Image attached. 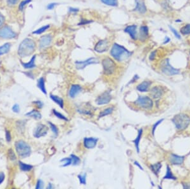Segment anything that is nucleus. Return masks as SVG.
Wrapping results in <instances>:
<instances>
[{
  "mask_svg": "<svg viewBox=\"0 0 190 189\" xmlns=\"http://www.w3.org/2000/svg\"><path fill=\"white\" fill-rule=\"evenodd\" d=\"M11 45L10 43H6L0 47V56L6 54L9 52Z\"/></svg>",
  "mask_w": 190,
  "mask_h": 189,
  "instance_id": "27",
  "label": "nucleus"
},
{
  "mask_svg": "<svg viewBox=\"0 0 190 189\" xmlns=\"http://www.w3.org/2000/svg\"><path fill=\"white\" fill-rule=\"evenodd\" d=\"M172 121L177 129L183 131L186 129L189 125L190 117L186 114L179 113L174 116L172 119Z\"/></svg>",
  "mask_w": 190,
  "mask_h": 189,
  "instance_id": "3",
  "label": "nucleus"
},
{
  "mask_svg": "<svg viewBox=\"0 0 190 189\" xmlns=\"http://www.w3.org/2000/svg\"><path fill=\"white\" fill-rule=\"evenodd\" d=\"M31 1H32V0H23V1H22L19 4V10L20 11H22L24 9V8L26 6L27 4L30 3Z\"/></svg>",
  "mask_w": 190,
  "mask_h": 189,
  "instance_id": "36",
  "label": "nucleus"
},
{
  "mask_svg": "<svg viewBox=\"0 0 190 189\" xmlns=\"http://www.w3.org/2000/svg\"><path fill=\"white\" fill-rule=\"evenodd\" d=\"M60 162L63 163V165H61V167H67L72 164V159L70 158H64L60 160Z\"/></svg>",
  "mask_w": 190,
  "mask_h": 189,
  "instance_id": "35",
  "label": "nucleus"
},
{
  "mask_svg": "<svg viewBox=\"0 0 190 189\" xmlns=\"http://www.w3.org/2000/svg\"><path fill=\"white\" fill-rule=\"evenodd\" d=\"M52 42V36L51 35H46L41 36L39 41V47L40 48H45L49 46Z\"/></svg>",
  "mask_w": 190,
  "mask_h": 189,
  "instance_id": "15",
  "label": "nucleus"
},
{
  "mask_svg": "<svg viewBox=\"0 0 190 189\" xmlns=\"http://www.w3.org/2000/svg\"><path fill=\"white\" fill-rule=\"evenodd\" d=\"M98 141V138H84V146L87 149H93L96 146Z\"/></svg>",
  "mask_w": 190,
  "mask_h": 189,
  "instance_id": "18",
  "label": "nucleus"
},
{
  "mask_svg": "<svg viewBox=\"0 0 190 189\" xmlns=\"http://www.w3.org/2000/svg\"><path fill=\"white\" fill-rule=\"evenodd\" d=\"M36 43L31 38H26L20 43L18 48V54L21 57L30 56L34 52Z\"/></svg>",
  "mask_w": 190,
  "mask_h": 189,
  "instance_id": "2",
  "label": "nucleus"
},
{
  "mask_svg": "<svg viewBox=\"0 0 190 189\" xmlns=\"http://www.w3.org/2000/svg\"><path fill=\"white\" fill-rule=\"evenodd\" d=\"M36 56H33L31 59L30 60L29 62L28 63H22L21 62L22 65L23 66V67L26 69H31V68H34L36 67V64H35V61H36Z\"/></svg>",
  "mask_w": 190,
  "mask_h": 189,
  "instance_id": "22",
  "label": "nucleus"
},
{
  "mask_svg": "<svg viewBox=\"0 0 190 189\" xmlns=\"http://www.w3.org/2000/svg\"><path fill=\"white\" fill-rule=\"evenodd\" d=\"M149 36V30L148 27L146 25H143L139 28L138 39L141 42H144Z\"/></svg>",
  "mask_w": 190,
  "mask_h": 189,
  "instance_id": "16",
  "label": "nucleus"
},
{
  "mask_svg": "<svg viewBox=\"0 0 190 189\" xmlns=\"http://www.w3.org/2000/svg\"><path fill=\"white\" fill-rule=\"evenodd\" d=\"M43 182L41 180H38V182L36 183V188L38 189V188H43Z\"/></svg>",
  "mask_w": 190,
  "mask_h": 189,
  "instance_id": "44",
  "label": "nucleus"
},
{
  "mask_svg": "<svg viewBox=\"0 0 190 189\" xmlns=\"http://www.w3.org/2000/svg\"><path fill=\"white\" fill-rule=\"evenodd\" d=\"M134 104L141 108L145 110L151 109L154 106L152 100L148 96H139L134 101Z\"/></svg>",
  "mask_w": 190,
  "mask_h": 189,
  "instance_id": "7",
  "label": "nucleus"
},
{
  "mask_svg": "<svg viewBox=\"0 0 190 189\" xmlns=\"http://www.w3.org/2000/svg\"><path fill=\"white\" fill-rule=\"evenodd\" d=\"M71 157L72 159V164L74 166H77L81 163V160L80 159L77 157V156L75 155H71Z\"/></svg>",
  "mask_w": 190,
  "mask_h": 189,
  "instance_id": "37",
  "label": "nucleus"
},
{
  "mask_svg": "<svg viewBox=\"0 0 190 189\" xmlns=\"http://www.w3.org/2000/svg\"><path fill=\"white\" fill-rule=\"evenodd\" d=\"M111 100V96L110 95V92H105L97 97L96 102L98 105H104L109 104Z\"/></svg>",
  "mask_w": 190,
  "mask_h": 189,
  "instance_id": "12",
  "label": "nucleus"
},
{
  "mask_svg": "<svg viewBox=\"0 0 190 189\" xmlns=\"http://www.w3.org/2000/svg\"><path fill=\"white\" fill-rule=\"evenodd\" d=\"M164 118L161 119V120H159V121L156 122L155 124H154V126H153V127H152V134H153V135H154L155 131V130L156 129V127H157V126L160 124V123H162L164 121Z\"/></svg>",
  "mask_w": 190,
  "mask_h": 189,
  "instance_id": "43",
  "label": "nucleus"
},
{
  "mask_svg": "<svg viewBox=\"0 0 190 189\" xmlns=\"http://www.w3.org/2000/svg\"><path fill=\"white\" fill-rule=\"evenodd\" d=\"M53 188V185H51V183H49L48 185V186L46 187V188Z\"/></svg>",
  "mask_w": 190,
  "mask_h": 189,
  "instance_id": "56",
  "label": "nucleus"
},
{
  "mask_svg": "<svg viewBox=\"0 0 190 189\" xmlns=\"http://www.w3.org/2000/svg\"><path fill=\"white\" fill-rule=\"evenodd\" d=\"M79 11V9H74V8H70L69 12H77Z\"/></svg>",
  "mask_w": 190,
  "mask_h": 189,
  "instance_id": "54",
  "label": "nucleus"
},
{
  "mask_svg": "<svg viewBox=\"0 0 190 189\" xmlns=\"http://www.w3.org/2000/svg\"><path fill=\"white\" fill-rule=\"evenodd\" d=\"M151 85V82L150 81H144L142 83L139 84L136 89L139 92H148L149 90V89Z\"/></svg>",
  "mask_w": 190,
  "mask_h": 189,
  "instance_id": "21",
  "label": "nucleus"
},
{
  "mask_svg": "<svg viewBox=\"0 0 190 189\" xmlns=\"http://www.w3.org/2000/svg\"><path fill=\"white\" fill-rule=\"evenodd\" d=\"M53 114L55 115L57 117V118H59L60 119H61V120H65V121H68L69 120L67 118V117H66L65 116L63 115L62 114L60 113V112H57V111L56 110H53Z\"/></svg>",
  "mask_w": 190,
  "mask_h": 189,
  "instance_id": "38",
  "label": "nucleus"
},
{
  "mask_svg": "<svg viewBox=\"0 0 190 189\" xmlns=\"http://www.w3.org/2000/svg\"><path fill=\"white\" fill-rule=\"evenodd\" d=\"M16 36V32L10 26H5L0 28V38L3 39H12Z\"/></svg>",
  "mask_w": 190,
  "mask_h": 189,
  "instance_id": "8",
  "label": "nucleus"
},
{
  "mask_svg": "<svg viewBox=\"0 0 190 189\" xmlns=\"http://www.w3.org/2000/svg\"><path fill=\"white\" fill-rule=\"evenodd\" d=\"M160 69L161 71L167 76L178 75L180 73L179 69L172 66L169 59H165L162 61L160 64Z\"/></svg>",
  "mask_w": 190,
  "mask_h": 189,
  "instance_id": "6",
  "label": "nucleus"
},
{
  "mask_svg": "<svg viewBox=\"0 0 190 189\" xmlns=\"http://www.w3.org/2000/svg\"><path fill=\"white\" fill-rule=\"evenodd\" d=\"M49 27H50V26L48 25H48L44 26L43 27H41L38 29V30H36V31H33L32 32V34H34V35H41V34L43 33V32L46 31L47 30H48V29Z\"/></svg>",
  "mask_w": 190,
  "mask_h": 189,
  "instance_id": "33",
  "label": "nucleus"
},
{
  "mask_svg": "<svg viewBox=\"0 0 190 189\" xmlns=\"http://www.w3.org/2000/svg\"><path fill=\"white\" fill-rule=\"evenodd\" d=\"M113 111H114V108H106V109H105L104 110H103L102 112H101L100 113V114H99V115H98V117L99 118H101V117H103L105 116L109 115L111 114V113L113 112Z\"/></svg>",
  "mask_w": 190,
  "mask_h": 189,
  "instance_id": "34",
  "label": "nucleus"
},
{
  "mask_svg": "<svg viewBox=\"0 0 190 189\" xmlns=\"http://www.w3.org/2000/svg\"><path fill=\"white\" fill-rule=\"evenodd\" d=\"M5 174L2 172H0V184H1L3 182V181L5 180Z\"/></svg>",
  "mask_w": 190,
  "mask_h": 189,
  "instance_id": "52",
  "label": "nucleus"
},
{
  "mask_svg": "<svg viewBox=\"0 0 190 189\" xmlns=\"http://www.w3.org/2000/svg\"><path fill=\"white\" fill-rule=\"evenodd\" d=\"M124 32L129 35L131 38L133 40H138V33L137 31V26L136 25L127 26L124 29Z\"/></svg>",
  "mask_w": 190,
  "mask_h": 189,
  "instance_id": "13",
  "label": "nucleus"
},
{
  "mask_svg": "<svg viewBox=\"0 0 190 189\" xmlns=\"http://www.w3.org/2000/svg\"><path fill=\"white\" fill-rule=\"evenodd\" d=\"M110 47V42L107 39L99 40L94 46V50L98 53L106 52Z\"/></svg>",
  "mask_w": 190,
  "mask_h": 189,
  "instance_id": "10",
  "label": "nucleus"
},
{
  "mask_svg": "<svg viewBox=\"0 0 190 189\" xmlns=\"http://www.w3.org/2000/svg\"><path fill=\"white\" fill-rule=\"evenodd\" d=\"M103 72L106 75H111L115 72L117 68V64L115 61L110 57H106L102 60L101 62Z\"/></svg>",
  "mask_w": 190,
  "mask_h": 189,
  "instance_id": "5",
  "label": "nucleus"
},
{
  "mask_svg": "<svg viewBox=\"0 0 190 189\" xmlns=\"http://www.w3.org/2000/svg\"><path fill=\"white\" fill-rule=\"evenodd\" d=\"M169 161L173 165H181L184 162V157L172 154L169 157Z\"/></svg>",
  "mask_w": 190,
  "mask_h": 189,
  "instance_id": "17",
  "label": "nucleus"
},
{
  "mask_svg": "<svg viewBox=\"0 0 190 189\" xmlns=\"http://www.w3.org/2000/svg\"><path fill=\"white\" fill-rule=\"evenodd\" d=\"M164 93V90L160 86H155L150 90V96L155 100H158L163 96Z\"/></svg>",
  "mask_w": 190,
  "mask_h": 189,
  "instance_id": "14",
  "label": "nucleus"
},
{
  "mask_svg": "<svg viewBox=\"0 0 190 189\" xmlns=\"http://www.w3.org/2000/svg\"><path fill=\"white\" fill-rule=\"evenodd\" d=\"M132 53L122 45L114 43L110 50V55L118 62H124L127 61L132 56Z\"/></svg>",
  "mask_w": 190,
  "mask_h": 189,
  "instance_id": "1",
  "label": "nucleus"
},
{
  "mask_svg": "<svg viewBox=\"0 0 190 189\" xmlns=\"http://www.w3.org/2000/svg\"><path fill=\"white\" fill-rule=\"evenodd\" d=\"M189 54H190V51H189Z\"/></svg>",
  "mask_w": 190,
  "mask_h": 189,
  "instance_id": "58",
  "label": "nucleus"
},
{
  "mask_svg": "<svg viewBox=\"0 0 190 189\" xmlns=\"http://www.w3.org/2000/svg\"><path fill=\"white\" fill-rule=\"evenodd\" d=\"M98 63L99 61L96 57H90V58H88L84 61H77L75 63V64L77 69L81 70V69H83L87 67L88 65L98 64Z\"/></svg>",
  "mask_w": 190,
  "mask_h": 189,
  "instance_id": "9",
  "label": "nucleus"
},
{
  "mask_svg": "<svg viewBox=\"0 0 190 189\" xmlns=\"http://www.w3.org/2000/svg\"><path fill=\"white\" fill-rule=\"evenodd\" d=\"M177 180V178L176 176H174V175H173L172 172L171 170L170 167H169V165L167 166V170H166V174L165 175V176L164 177V180Z\"/></svg>",
  "mask_w": 190,
  "mask_h": 189,
  "instance_id": "28",
  "label": "nucleus"
},
{
  "mask_svg": "<svg viewBox=\"0 0 190 189\" xmlns=\"http://www.w3.org/2000/svg\"><path fill=\"white\" fill-rule=\"evenodd\" d=\"M181 33L183 35H188L190 34V24H186L180 29Z\"/></svg>",
  "mask_w": 190,
  "mask_h": 189,
  "instance_id": "32",
  "label": "nucleus"
},
{
  "mask_svg": "<svg viewBox=\"0 0 190 189\" xmlns=\"http://www.w3.org/2000/svg\"><path fill=\"white\" fill-rule=\"evenodd\" d=\"M82 90V87L79 85L74 84L71 85L69 92V96L71 98H75Z\"/></svg>",
  "mask_w": 190,
  "mask_h": 189,
  "instance_id": "20",
  "label": "nucleus"
},
{
  "mask_svg": "<svg viewBox=\"0 0 190 189\" xmlns=\"http://www.w3.org/2000/svg\"><path fill=\"white\" fill-rule=\"evenodd\" d=\"M8 157H9L10 159L11 160V161H15L16 159V157L14 153V151H13L12 149H10L8 151Z\"/></svg>",
  "mask_w": 190,
  "mask_h": 189,
  "instance_id": "41",
  "label": "nucleus"
},
{
  "mask_svg": "<svg viewBox=\"0 0 190 189\" xmlns=\"http://www.w3.org/2000/svg\"><path fill=\"white\" fill-rule=\"evenodd\" d=\"M92 21H91V20H81V22H79L78 24V25H86V24H88L89 23H91Z\"/></svg>",
  "mask_w": 190,
  "mask_h": 189,
  "instance_id": "49",
  "label": "nucleus"
},
{
  "mask_svg": "<svg viewBox=\"0 0 190 189\" xmlns=\"http://www.w3.org/2000/svg\"><path fill=\"white\" fill-rule=\"evenodd\" d=\"M50 96V98L52 100V101H54L58 105H59L61 108H64V101L62 98H61L59 96H57L55 95H53V94H50V96Z\"/></svg>",
  "mask_w": 190,
  "mask_h": 189,
  "instance_id": "23",
  "label": "nucleus"
},
{
  "mask_svg": "<svg viewBox=\"0 0 190 189\" xmlns=\"http://www.w3.org/2000/svg\"><path fill=\"white\" fill-rule=\"evenodd\" d=\"M78 178H79V182L81 184L86 185V174L84 175H78Z\"/></svg>",
  "mask_w": 190,
  "mask_h": 189,
  "instance_id": "40",
  "label": "nucleus"
},
{
  "mask_svg": "<svg viewBox=\"0 0 190 189\" xmlns=\"http://www.w3.org/2000/svg\"><path fill=\"white\" fill-rule=\"evenodd\" d=\"M133 11L143 14L146 12V7L143 0H136V6Z\"/></svg>",
  "mask_w": 190,
  "mask_h": 189,
  "instance_id": "19",
  "label": "nucleus"
},
{
  "mask_svg": "<svg viewBox=\"0 0 190 189\" xmlns=\"http://www.w3.org/2000/svg\"><path fill=\"white\" fill-rule=\"evenodd\" d=\"M58 5V3H49L48 4V5H47V9L49 10H53V9H54L55 6H56Z\"/></svg>",
  "mask_w": 190,
  "mask_h": 189,
  "instance_id": "45",
  "label": "nucleus"
},
{
  "mask_svg": "<svg viewBox=\"0 0 190 189\" xmlns=\"http://www.w3.org/2000/svg\"><path fill=\"white\" fill-rule=\"evenodd\" d=\"M169 29H170V30L173 32V34L174 35L176 38H177V39H181V36L179 34V32H177L174 27L171 26H169Z\"/></svg>",
  "mask_w": 190,
  "mask_h": 189,
  "instance_id": "42",
  "label": "nucleus"
},
{
  "mask_svg": "<svg viewBox=\"0 0 190 189\" xmlns=\"http://www.w3.org/2000/svg\"><path fill=\"white\" fill-rule=\"evenodd\" d=\"M15 146V150L16 153H17L19 157H21L22 159L27 158L31 155V146L24 141L19 140L16 141Z\"/></svg>",
  "mask_w": 190,
  "mask_h": 189,
  "instance_id": "4",
  "label": "nucleus"
},
{
  "mask_svg": "<svg viewBox=\"0 0 190 189\" xmlns=\"http://www.w3.org/2000/svg\"><path fill=\"white\" fill-rule=\"evenodd\" d=\"M48 124L49 125V127H50V129H51L53 133L55 134V136H57L58 134H59V129H58L56 126L52 124L51 122H48Z\"/></svg>",
  "mask_w": 190,
  "mask_h": 189,
  "instance_id": "39",
  "label": "nucleus"
},
{
  "mask_svg": "<svg viewBox=\"0 0 190 189\" xmlns=\"http://www.w3.org/2000/svg\"><path fill=\"white\" fill-rule=\"evenodd\" d=\"M5 17H4L3 15L0 12V27H2V26L5 23Z\"/></svg>",
  "mask_w": 190,
  "mask_h": 189,
  "instance_id": "47",
  "label": "nucleus"
},
{
  "mask_svg": "<svg viewBox=\"0 0 190 189\" xmlns=\"http://www.w3.org/2000/svg\"><path fill=\"white\" fill-rule=\"evenodd\" d=\"M134 164H135V165L136 166H137L139 168V169L140 170H143V167L141 166V165H140V164H139V162H138L137 161H134Z\"/></svg>",
  "mask_w": 190,
  "mask_h": 189,
  "instance_id": "55",
  "label": "nucleus"
},
{
  "mask_svg": "<svg viewBox=\"0 0 190 189\" xmlns=\"http://www.w3.org/2000/svg\"><path fill=\"white\" fill-rule=\"evenodd\" d=\"M26 115L27 117H31L34 118L36 119V120H39V119L42 118V115H41V113L36 110H33L31 111V112L27 113L26 114Z\"/></svg>",
  "mask_w": 190,
  "mask_h": 189,
  "instance_id": "26",
  "label": "nucleus"
},
{
  "mask_svg": "<svg viewBox=\"0 0 190 189\" xmlns=\"http://www.w3.org/2000/svg\"><path fill=\"white\" fill-rule=\"evenodd\" d=\"M142 134H143V129H140L138 131V134L137 136V137H136L135 139H134L133 141V142L134 143V145L136 146V150H137L138 153L139 152V142H140V140H141Z\"/></svg>",
  "mask_w": 190,
  "mask_h": 189,
  "instance_id": "24",
  "label": "nucleus"
},
{
  "mask_svg": "<svg viewBox=\"0 0 190 189\" xmlns=\"http://www.w3.org/2000/svg\"><path fill=\"white\" fill-rule=\"evenodd\" d=\"M19 165L20 169L23 171H29L33 168V166L32 165L25 164V163L22 162V161L19 162Z\"/></svg>",
  "mask_w": 190,
  "mask_h": 189,
  "instance_id": "30",
  "label": "nucleus"
},
{
  "mask_svg": "<svg viewBox=\"0 0 190 189\" xmlns=\"http://www.w3.org/2000/svg\"><path fill=\"white\" fill-rule=\"evenodd\" d=\"M162 163L158 162L155 164H152L150 166V169L151 171L154 172V173L156 175V176H158L159 173L160 172V171L161 170V167H162Z\"/></svg>",
  "mask_w": 190,
  "mask_h": 189,
  "instance_id": "29",
  "label": "nucleus"
},
{
  "mask_svg": "<svg viewBox=\"0 0 190 189\" xmlns=\"http://www.w3.org/2000/svg\"><path fill=\"white\" fill-rule=\"evenodd\" d=\"M33 103L37 105V106H38V107L39 108H41L43 106V103L41 101H34V102H33Z\"/></svg>",
  "mask_w": 190,
  "mask_h": 189,
  "instance_id": "51",
  "label": "nucleus"
},
{
  "mask_svg": "<svg viewBox=\"0 0 190 189\" xmlns=\"http://www.w3.org/2000/svg\"><path fill=\"white\" fill-rule=\"evenodd\" d=\"M48 127L44 124H38L34 131V136L36 138L45 136L48 133Z\"/></svg>",
  "mask_w": 190,
  "mask_h": 189,
  "instance_id": "11",
  "label": "nucleus"
},
{
  "mask_svg": "<svg viewBox=\"0 0 190 189\" xmlns=\"http://www.w3.org/2000/svg\"><path fill=\"white\" fill-rule=\"evenodd\" d=\"M1 145V139H0V146Z\"/></svg>",
  "mask_w": 190,
  "mask_h": 189,
  "instance_id": "57",
  "label": "nucleus"
},
{
  "mask_svg": "<svg viewBox=\"0 0 190 189\" xmlns=\"http://www.w3.org/2000/svg\"><path fill=\"white\" fill-rule=\"evenodd\" d=\"M37 85H38V87L41 90V92L44 94L45 95H46L47 91L46 89V87H45V81L43 77H41L39 79H38Z\"/></svg>",
  "mask_w": 190,
  "mask_h": 189,
  "instance_id": "25",
  "label": "nucleus"
},
{
  "mask_svg": "<svg viewBox=\"0 0 190 189\" xmlns=\"http://www.w3.org/2000/svg\"><path fill=\"white\" fill-rule=\"evenodd\" d=\"M156 50H155L154 52H153L152 53H151V54L150 56V61H153L154 60L155 58V56H156Z\"/></svg>",
  "mask_w": 190,
  "mask_h": 189,
  "instance_id": "53",
  "label": "nucleus"
},
{
  "mask_svg": "<svg viewBox=\"0 0 190 189\" xmlns=\"http://www.w3.org/2000/svg\"><path fill=\"white\" fill-rule=\"evenodd\" d=\"M105 5L110 6H117L118 0H100Z\"/></svg>",
  "mask_w": 190,
  "mask_h": 189,
  "instance_id": "31",
  "label": "nucleus"
},
{
  "mask_svg": "<svg viewBox=\"0 0 190 189\" xmlns=\"http://www.w3.org/2000/svg\"><path fill=\"white\" fill-rule=\"evenodd\" d=\"M12 111L15 113H19L20 112V106L18 104H15L12 107Z\"/></svg>",
  "mask_w": 190,
  "mask_h": 189,
  "instance_id": "46",
  "label": "nucleus"
},
{
  "mask_svg": "<svg viewBox=\"0 0 190 189\" xmlns=\"http://www.w3.org/2000/svg\"><path fill=\"white\" fill-rule=\"evenodd\" d=\"M19 1V0H7V3L9 5L13 6V5H16V4L18 3Z\"/></svg>",
  "mask_w": 190,
  "mask_h": 189,
  "instance_id": "48",
  "label": "nucleus"
},
{
  "mask_svg": "<svg viewBox=\"0 0 190 189\" xmlns=\"http://www.w3.org/2000/svg\"><path fill=\"white\" fill-rule=\"evenodd\" d=\"M6 141L8 142H10L11 141V134H10V131H6Z\"/></svg>",
  "mask_w": 190,
  "mask_h": 189,
  "instance_id": "50",
  "label": "nucleus"
}]
</instances>
